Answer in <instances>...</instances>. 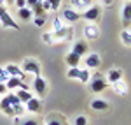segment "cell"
I'll list each match as a JSON object with an SVG mask.
<instances>
[{"instance_id": "35", "label": "cell", "mask_w": 131, "mask_h": 125, "mask_svg": "<svg viewBox=\"0 0 131 125\" xmlns=\"http://www.w3.org/2000/svg\"><path fill=\"white\" fill-rule=\"evenodd\" d=\"M37 2H40V0H26V7H30V9H31Z\"/></svg>"}, {"instance_id": "4", "label": "cell", "mask_w": 131, "mask_h": 125, "mask_svg": "<svg viewBox=\"0 0 131 125\" xmlns=\"http://www.w3.org/2000/svg\"><path fill=\"white\" fill-rule=\"evenodd\" d=\"M31 90L37 94L39 99H44L47 94V81L42 78V76H35L33 81H31Z\"/></svg>"}, {"instance_id": "6", "label": "cell", "mask_w": 131, "mask_h": 125, "mask_svg": "<svg viewBox=\"0 0 131 125\" xmlns=\"http://www.w3.org/2000/svg\"><path fill=\"white\" fill-rule=\"evenodd\" d=\"M81 16L88 21V23H96V21L100 20V16H101V7L93 4L89 9H86L84 12H81Z\"/></svg>"}, {"instance_id": "5", "label": "cell", "mask_w": 131, "mask_h": 125, "mask_svg": "<svg viewBox=\"0 0 131 125\" xmlns=\"http://www.w3.org/2000/svg\"><path fill=\"white\" fill-rule=\"evenodd\" d=\"M0 23H2V27H5V28H12V30H19V25L16 23V21L12 20V16H10V12L4 5H0Z\"/></svg>"}, {"instance_id": "40", "label": "cell", "mask_w": 131, "mask_h": 125, "mask_svg": "<svg viewBox=\"0 0 131 125\" xmlns=\"http://www.w3.org/2000/svg\"><path fill=\"white\" fill-rule=\"evenodd\" d=\"M40 2H42V0H40Z\"/></svg>"}, {"instance_id": "3", "label": "cell", "mask_w": 131, "mask_h": 125, "mask_svg": "<svg viewBox=\"0 0 131 125\" xmlns=\"http://www.w3.org/2000/svg\"><path fill=\"white\" fill-rule=\"evenodd\" d=\"M23 72L25 74H31V76H40V63L39 60L31 58V56H26L23 60V65H21Z\"/></svg>"}, {"instance_id": "16", "label": "cell", "mask_w": 131, "mask_h": 125, "mask_svg": "<svg viewBox=\"0 0 131 125\" xmlns=\"http://www.w3.org/2000/svg\"><path fill=\"white\" fill-rule=\"evenodd\" d=\"M110 88L114 90V94L115 95H126L129 92V88H128V83L124 81V79H119V81H115V83L110 85Z\"/></svg>"}, {"instance_id": "24", "label": "cell", "mask_w": 131, "mask_h": 125, "mask_svg": "<svg viewBox=\"0 0 131 125\" xmlns=\"http://www.w3.org/2000/svg\"><path fill=\"white\" fill-rule=\"evenodd\" d=\"M121 41L124 46H131V30L129 28H124L121 32Z\"/></svg>"}, {"instance_id": "36", "label": "cell", "mask_w": 131, "mask_h": 125, "mask_svg": "<svg viewBox=\"0 0 131 125\" xmlns=\"http://www.w3.org/2000/svg\"><path fill=\"white\" fill-rule=\"evenodd\" d=\"M101 4H103V5H112L114 0H101Z\"/></svg>"}, {"instance_id": "20", "label": "cell", "mask_w": 131, "mask_h": 125, "mask_svg": "<svg viewBox=\"0 0 131 125\" xmlns=\"http://www.w3.org/2000/svg\"><path fill=\"white\" fill-rule=\"evenodd\" d=\"M81 58L82 56H79L77 53L70 51L67 56H65V63L68 65V67H79V63H81Z\"/></svg>"}, {"instance_id": "13", "label": "cell", "mask_w": 131, "mask_h": 125, "mask_svg": "<svg viewBox=\"0 0 131 125\" xmlns=\"http://www.w3.org/2000/svg\"><path fill=\"white\" fill-rule=\"evenodd\" d=\"M4 69H5V72L9 74V76H14V78L25 79V76H26V74L23 72V69H21L19 65H16V63H7V65H4Z\"/></svg>"}, {"instance_id": "32", "label": "cell", "mask_w": 131, "mask_h": 125, "mask_svg": "<svg viewBox=\"0 0 131 125\" xmlns=\"http://www.w3.org/2000/svg\"><path fill=\"white\" fill-rule=\"evenodd\" d=\"M21 125H40L35 118H26V120H23L21 122Z\"/></svg>"}, {"instance_id": "38", "label": "cell", "mask_w": 131, "mask_h": 125, "mask_svg": "<svg viewBox=\"0 0 131 125\" xmlns=\"http://www.w3.org/2000/svg\"><path fill=\"white\" fill-rule=\"evenodd\" d=\"M0 5H4V0H0Z\"/></svg>"}, {"instance_id": "27", "label": "cell", "mask_w": 131, "mask_h": 125, "mask_svg": "<svg viewBox=\"0 0 131 125\" xmlns=\"http://www.w3.org/2000/svg\"><path fill=\"white\" fill-rule=\"evenodd\" d=\"M65 27V21L61 20V16H54L52 18V30H60Z\"/></svg>"}, {"instance_id": "9", "label": "cell", "mask_w": 131, "mask_h": 125, "mask_svg": "<svg viewBox=\"0 0 131 125\" xmlns=\"http://www.w3.org/2000/svg\"><path fill=\"white\" fill-rule=\"evenodd\" d=\"M25 107H26V113H30V115H39L42 111V99H39V97H31L30 101L25 104Z\"/></svg>"}, {"instance_id": "34", "label": "cell", "mask_w": 131, "mask_h": 125, "mask_svg": "<svg viewBox=\"0 0 131 125\" xmlns=\"http://www.w3.org/2000/svg\"><path fill=\"white\" fill-rule=\"evenodd\" d=\"M7 92H9V90H7V86H5V83H2V81H0V95H5Z\"/></svg>"}, {"instance_id": "28", "label": "cell", "mask_w": 131, "mask_h": 125, "mask_svg": "<svg viewBox=\"0 0 131 125\" xmlns=\"http://www.w3.org/2000/svg\"><path fill=\"white\" fill-rule=\"evenodd\" d=\"M31 21H33V25H35L37 28H42V27L46 25V16H33Z\"/></svg>"}, {"instance_id": "29", "label": "cell", "mask_w": 131, "mask_h": 125, "mask_svg": "<svg viewBox=\"0 0 131 125\" xmlns=\"http://www.w3.org/2000/svg\"><path fill=\"white\" fill-rule=\"evenodd\" d=\"M47 4H49V9L52 12L60 11V7H61V0H47Z\"/></svg>"}, {"instance_id": "26", "label": "cell", "mask_w": 131, "mask_h": 125, "mask_svg": "<svg viewBox=\"0 0 131 125\" xmlns=\"http://www.w3.org/2000/svg\"><path fill=\"white\" fill-rule=\"evenodd\" d=\"M79 76H81V67H70L67 71V78L68 79H79Z\"/></svg>"}, {"instance_id": "11", "label": "cell", "mask_w": 131, "mask_h": 125, "mask_svg": "<svg viewBox=\"0 0 131 125\" xmlns=\"http://www.w3.org/2000/svg\"><path fill=\"white\" fill-rule=\"evenodd\" d=\"M60 16H61V20L65 21V23H77V21L82 18L81 14H79L75 9H72V7H65L63 14H60Z\"/></svg>"}, {"instance_id": "10", "label": "cell", "mask_w": 131, "mask_h": 125, "mask_svg": "<svg viewBox=\"0 0 131 125\" xmlns=\"http://www.w3.org/2000/svg\"><path fill=\"white\" fill-rule=\"evenodd\" d=\"M44 125H68V120L61 113H51V115L46 116Z\"/></svg>"}, {"instance_id": "37", "label": "cell", "mask_w": 131, "mask_h": 125, "mask_svg": "<svg viewBox=\"0 0 131 125\" xmlns=\"http://www.w3.org/2000/svg\"><path fill=\"white\" fill-rule=\"evenodd\" d=\"M4 2H9V4H14V0H4Z\"/></svg>"}, {"instance_id": "8", "label": "cell", "mask_w": 131, "mask_h": 125, "mask_svg": "<svg viewBox=\"0 0 131 125\" xmlns=\"http://www.w3.org/2000/svg\"><path fill=\"white\" fill-rule=\"evenodd\" d=\"M5 86H7V90H9V92H16L18 88L30 90V86L23 83V79H21V78H14V76H9V79L5 81Z\"/></svg>"}, {"instance_id": "25", "label": "cell", "mask_w": 131, "mask_h": 125, "mask_svg": "<svg viewBox=\"0 0 131 125\" xmlns=\"http://www.w3.org/2000/svg\"><path fill=\"white\" fill-rule=\"evenodd\" d=\"M89 79H91V71L89 69H81V76H79V81L81 83H84V85H88L89 83Z\"/></svg>"}, {"instance_id": "23", "label": "cell", "mask_w": 131, "mask_h": 125, "mask_svg": "<svg viewBox=\"0 0 131 125\" xmlns=\"http://www.w3.org/2000/svg\"><path fill=\"white\" fill-rule=\"evenodd\" d=\"M31 12H33V16H46L47 12L44 9V5H42V2H37L33 7H31Z\"/></svg>"}, {"instance_id": "12", "label": "cell", "mask_w": 131, "mask_h": 125, "mask_svg": "<svg viewBox=\"0 0 131 125\" xmlns=\"http://www.w3.org/2000/svg\"><path fill=\"white\" fill-rule=\"evenodd\" d=\"M84 65H86V69H89V71H91V69H93V71L98 69V67L101 65L100 55H98V53H89V55L84 58Z\"/></svg>"}, {"instance_id": "17", "label": "cell", "mask_w": 131, "mask_h": 125, "mask_svg": "<svg viewBox=\"0 0 131 125\" xmlns=\"http://www.w3.org/2000/svg\"><path fill=\"white\" fill-rule=\"evenodd\" d=\"M91 109H94V111H98V113H101V111H107L110 106H108V102L105 101V99H101V97H98V99H93L89 102Z\"/></svg>"}, {"instance_id": "2", "label": "cell", "mask_w": 131, "mask_h": 125, "mask_svg": "<svg viewBox=\"0 0 131 125\" xmlns=\"http://www.w3.org/2000/svg\"><path fill=\"white\" fill-rule=\"evenodd\" d=\"M107 86H108L107 85V78L101 72H94L91 76L89 83H88V88H89V92H93V94H101Z\"/></svg>"}, {"instance_id": "18", "label": "cell", "mask_w": 131, "mask_h": 125, "mask_svg": "<svg viewBox=\"0 0 131 125\" xmlns=\"http://www.w3.org/2000/svg\"><path fill=\"white\" fill-rule=\"evenodd\" d=\"M107 83L112 85V83H115V81H119V79H122V71L121 69H117V67H114V69H110L108 72H107Z\"/></svg>"}, {"instance_id": "33", "label": "cell", "mask_w": 131, "mask_h": 125, "mask_svg": "<svg viewBox=\"0 0 131 125\" xmlns=\"http://www.w3.org/2000/svg\"><path fill=\"white\" fill-rule=\"evenodd\" d=\"M14 5L21 9V7H26V0H14Z\"/></svg>"}, {"instance_id": "1", "label": "cell", "mask_w": 131, "mask_h": 125, "mask_svg": "<svg viewBox=\"0 0 131 125\" xmlns=\"http://www.w3.org/2000/svg\"><path fill=\"white\" fill-rule=\"evenodd\" d=\"M73 39V28L65 25L60 30H51L42 34V41L46 44H58V42H68Z\"/></svg>"}, {"instance_id": "7", "label": "cell", "mask_w": 131, "mask_h": 125, "mask_svg": "<svg viewBox=\"0 0 131 125\" xmlns=\"http://www.w3.org/2000/svg\"><path fill=\"white\" fill-rule=\"evenodd\" d=\"M100 37V27L96 23H88L84 27V39L86 41H96Z\"/></svg>"}, {"instance_id": "14", "label": "cell", "mask_w": 131, "mask_h": 125, "mask_svg": "<svg viewBox=\"0 0 131 125\" xmlns=\"http://www.w3.org/2000/svg\"><path fill=\"white\" fill-rule=\"evenodd\" d=\"M93 5V0H70V7L75 9L77 12H84Z\"/></svg>"}, {"instance_id": "31", "label": "cell", "mask_w": 131, "mask_h": 125, "mask_svg": "<svg viewBox=\"0 0 131 125\" xmlns=\"http://www.w3.org/2000/svg\"><path fill=\"white\" fill-rule=\"evenodd\" d=\"M7 79H9V74L5 72V69H4V67L0 65V81H2V83H5Z\"/></svg>"}, {"instance_id": "39", "label": "cell", "mask_w": 131, "mask_h": 125, "mask_svg": "<svg viewBox=\"0 0 131 125\" xmlns=\"http://www.w3.org/2000/svg\"><path fill=\"white\" fill-rule=\"evenodd\" d=\"M0 97H2V95H0Z\"/></svg>"}, {"instance_id": "21", "label": "cell", "mask_w": 131, "mask_h": 125, "mask_svg": "<svg viewBox=\"0 0 131 125\" xmlns=\"http://www.w3.org/2000/svg\"><path fill=\"white\" fill-rule=\"evenodd\" d=\"M14 94L18 95V99H19L23 104H26L28 101H30L31 97H33V94H31V90H23V88H18Z\"/></svg>"}, {"instance_id": "22", "label": "cell", "mask_w": 131, "mask_h": 125, "mask_svg": "<svg viewBox=\"0 0 131 125\" xmlns=\"http://www.w3.org/2000/svg\"><path fill=\"white\" fill-rule=\"evenodd\" d=\"M18 16L23 21H30L33 18V12H31L30 7H21V9H18Z\"/></svg>"}, {"instance_id": "15", "label": "cell", "mask_w": 131, "mask_h": 125, "mask_svg": "<svg viewBox=\"0 0 131 125\" xmlns=\"http://www.w3.org/2000/svg\"><path fill=\"white\" fill-rule=\"evenodd\" d=\"M72 51L77 53L79 56H84V55H88V51H89V44H88V41H75L73 46H72Z\"/></svg>"}, {"instance_id": "30", "label": "cell", "mask_w": 131, "mask_h": 125, "mask_svg": "<svg viewBox=\"0 0 131 125\" xmlns=\"http://www.w3.org/2000/svg\"><path fill=\"white\" fill-rule=\"evenodd\" d=\"M73 125H88V118H86L84 115H79L77 118H75Z\"/></svg>"}, {"instance_id": "19", "label": "cell", "mask_w": 131, "mask_h": 125, "mask_svg": "<svg viewBox=\"0 0 131 125\" xmlns=\"http://www.w3.org/2000/svg\"><path fill=\"white\" fill-rule=\"evenodd\" d=\"M121 18H122V23L128 27L131 23V0H128L124 5H122V11H121Z\"/></svg>"}]
</instances>
